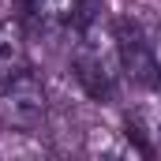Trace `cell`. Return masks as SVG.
I'll list each match as a JSON object with an SVG mask.
<instances>
[{
    "label": "cell",
    "instance_id": "obj_6",
    "mask_svg": "<svg viewBox=\"0 0 161 161\" xmlns=\"http://www.w3.org/2000/svg\"><path fill=\"white\" fill-rule=\"evenodd\" d=\"M146 34V45H150V56H154V68H158V90H161V23H154Z\"/></svg>",
    "mask_w": 161,
    "mask_h": 161
},
{
    "label": "cell",
    "instance_id": "obj_3",
    "mask_svg": "<svg viewBox=\"0 0 161 161\" xmlns=\"http://www.w3.org/2000/svg\"><path fill=\"white\" fill-rule=\"evenodd\" d=\"M116 49H120V71L139 86H158V68L150 56L146 34L139 26H116Z\"/></svg>",
    "mask_w": 161,
    "mask_h": 161
},
{
    "label": "cell",
    "instance_id": "obj_4",
    "mask_svg": "<svg viewBox=\"0 0 161 161\" xmlns=\"http://www.w3.org/2000/svg\"><path fill=\"white\" fill-rule=\"evenodd\" d=\"M26 68H30L26 26H23V19H4L0 23V86Z\"/></svg>",
    "mask_w": 161,
    "mask_h": 161
},
{
    "label": "cell",
    "instance_id": "obj_1",
    "mask_svg": "<svg viewBox=\"0 0 161 161\" xmlns=\"http://www.w3.org/2000/svg\"><path fill=\"white\" fill-rule=\"evenodd\" d=\"M120 75L124 71H120L116 30H109L101 19H82L79 45H75V79L94 97H113Z\"/></svg>",
    "mask_w": 161,
    "mask_h": 161
},
{
    "label": "cell",
    "instance_id": "obj_2",
    "mask_svg": "<svg viewBox=\"0 0 161 161\" xmlns=\"http://www.w3.org/2000/svg\"><path fill=\"white\" fill-rule=\"evenodd\" d=\"M49 113V94H45V82L38 71H19L15 79L4 82L0 90V120L15 131H34L45 124Z\"/></svg>",
    "mask_w": 161,
    "mask_h": 161
},
{
    "label": "cell",
    "instance_id": "obj_5",
    "mask_svg": "<svg viewBox=\"0 0 161 161\" xmlns=\"http://www.w3.org/2000/svg\"><path fill=\"white\" fill-rule=\"evenodd\" d=\"M82 4H86V0H26V11H30V19H34L38 26L53 30V26L71 23L82 11Z\"/></svg>",
    "mask_w": 161,
    "mask_h": 161
}]
</instances>
